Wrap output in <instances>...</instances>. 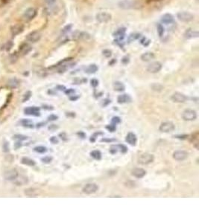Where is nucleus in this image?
<instances>
[{
    "instance_id": "nucleus-58",
    "label": "nucleus",
    "mask_w": 199,
    "mask_h": 223,
    "mask_svg": "<svg viewBox=\"0 0 199 223\" xmlns=\"http://www.w3.org/2000/svg\"><path fill=\"white\" fill-rule=\"evenodd\" d=\"M57 89L60 90V91H65L66 87L64 86H57Z\"/></svg>"
},
{
    "instance_id": "nucleus-40",
    "label": "nucleus",
    "mask_w": 199,
    "mask_h": 223,
    "mask_svg": "<svg viewBox=\"0 0 199 223\" xmlns=\"http://www.w3.org/2000/svg\"><path fill=\"white\" fill-rule=\"evenodd\" d=\"M118 151H119V149H118V147H117V145L111 146V149H110V153H111V154H113V155L116 154V153H117Z\"/></svg>"
},
{
    "instance_id": "nucleus-7",
    "label": "nucleus",
    "mask_w": 199,
    "mask_h": 223,
    "mask_svg": "<svg viewBox=\"0 0 199 223\" xmlns=\"http://www.w3.org/2000/svg\"><path fill=\"white\" fill-rule=\"evenodd\" d=\"M162 69V64L160 62H153L149 64L147 67V71L150 73H157Z\"/></svg>"
},
{
    "instance_id": "nucleus-15",
    "label": "nucleus",
    "mask_w": 199,
    "mask_h": 223,
    "mask_svg": "<svg viewBox=\"0 0 199 223\" xmlns=\"http://www.w3.org/2000/svg\"><path fill=\"white\" fill-rule=\"evenodd\" d=\"M90 38V35L87 32H79L76 31L73 34L74 40H87Z\"/></svg>"
},
{
    "instance_id": "nucleus-63",
    "label": "nucleus",
    "mask_w": 199,
    "mask_h": 223,
    "mask_svg": "<svg viewBox=\"0 0 199 223\" xmlns=\"http://www.w3.org/2000/svg\"><path fill=\"white\" fill-rule=\"evenodd\" d=\"M147 2H153V1H163V0H145Z\"/></svg>"
},
{
    "instance_id": "nucleus-30",
    "label": "nucleus",
    "mask_w": 199,
    "mask_h": 223,
    "mask_svg": "<svg viewBox=\"0 0 199 223\" xmlns=\"http://www.w3.org/2000/svg\"><path fill=\"white\" fill-rule=\"evenodd\" d=\"M21 124L23 126L27 128H33L34 127V123L29 119H23L21 120Z\"/></svg>"
},
{
    "instance_id": "nucleus-42",
    "label": "nucleus",
    "mask_w": 199,
    "mask_h": 223,
    "mask_svg": "<svg viewBox=\"0 0 199 223\" xmlns=\"http://www.w3.org/2000/svg\"><path fill=\"white\" fill-rule=\"evenodd\" d=\"M31 97V92H27L26 93H25V95H24V97H23V100H22V101L23 102H25L27 101L28 100H29L30 97Z\"/></svg>"
},
{
    "instance_id": "nucleus-60",
    "label": "nucleus",
    "mask_w": 199,
    "mask_h": 223,
    "mask_svg": "<svg viewBox=\"0 0 199 223\" xmlns=\"http://www.w3.org/2000/svg\"><path fill=\"white\" fill-rule=\"evenodd\" d=\"M71 96H72V97H69V99H70L71 100H73V101L78 100V97H79V96H74V95H71Z\"/></svg>"
},
{
    "instance_id": "nucleus-62",
    "label": "nucleus",
    "mask_w": 199,
    "mask_h": 223,
    "mask_svg": "<svg viewBox=\"0 0 199 223\" xmlns=\"http://www.w3.org/2000/svg\"><path fill=\"white\" fill-rule=\"evenodd\" d=\"M116 141L115 139H102L101 140V141H105V142H109V141Z\"/></svg>"
},
{
    "instance_id": "nucleus-45",
    "label": "nucleus",
    "mask_w": 199,
    "mask_h": 223,
    "mask_svg": "<svg viewBox=\"0 0 199 223\" xmlns=\"http://www.w3.org/2000/svg\"><path fill=\"white\" fill-rule=\"evenodd\" d=\"M90 84H91L92 86L96 88V87L98 86V85H99V80L96 79H92L91 81H90Z\"/></svg>"
},
{
    "instance_id": "nucleus-53",
    "label": "nucleus",
    "mask_w": 199,
    "mask_h": 223,
    "mask_svg": "<svg viewBox=\"0 0 199 223\" xmlns=\"http://www.w3.org/2000/svg\"><path fill=\"white\" fill-rule=\"evenodd\" d=\"M50 141L52 144H58V139L55 136L52 137V138H50Z\"/></svg>"
},
{
    "instance_id": "nucleus-1",
    "label": "nucleus",
    "mask_w": 199,
    "mask_h": 223,
    "mask_svg": "<svg viewBox=\"0 0 199 223\" xmlns=\"http://www.w3.org/2000/svg\"><path fill=\"white\" fill-rule=\"evenodd\" d=\"M154 160V157L153 155L150 153H144L138 158V163L142 165H148L153 162Z\"/></svg>"
},
{
    "instance_id": "nucleus-48",
    "label": "nucleus",
    "mask_w": 199,
    "mask_h": 223,
    "mask_svg": "<svg viewBox=\"0 0 199 223\" xmlns=\"http://www.w3.org/2000/svg\"><path fill=\"white\" fill-rule=\"evenodd\" d=\"M58 116L55 115V114H51V115H49V117H48L49 120H50V121L56 120H58Z\"/></svg>"
},
{
    "instance_id": "nucleus-14",
    "label": "nucleus",
    "mask_w": 199,
    "mask_h": 223,
    "mask_svg": "<svg viewBox=\"0 0 199 223\" xmlns=\"http://www.w3.org/2000/svg\"><path fill=\"white\" fill-rule=\"evenodd\" d=\"M24 31V25L22 24H16L10 28V32L12 35L16 36L20 34Z\"/></svg>"
},
{
    "instance_id": "nucleus-46",
    "label": "nucleus",
    "mask_w": 199,
    "mask_h": 223,
    "mask_svg": "<svg viewBox=\"0 0 199 223\" xmlns=\"http://www.w3.org/2000/svg\"><path fill=\"white\" fill-rule=\"evenodd\" d=\"M75 92V91L74 89H65V91H64V93H65L66 95H74V93Z\"/></svg>"
},
{
    "instance_id": "nucleus-64",
    "label": "nucleus",
    "mask_w": 199,
    "mask_h": 223,
    "mask_svg": "<svg viewBox=\"0 0 199 223\" xmlns=\"http://www.w3.org/2000/svg\"><path fill=\"white\" fill-rule=\"evenodd\" d=\"M1 1H2V2L4 3V4H7V3L9 2V1H10V0H1Z\"/></svg>"
},
{
    "instance_id": "nucleus-6",
    "label": "nucleus",
    "mask_w": 199,
    "mask_h": 223,
    "mask_svg": "<svg viewBox=\"0 0 199 223\" xmlns=\"http://www.w3.org/2000/svg\"><path fill=\"white\" fill-rule=\"evenodd\" d=\"M171 99L174 103H184L188 100V97L183 93L175 92L172 95Z\"/></svg>"
},
{
    "instance_id": "nucleus-56",
    "label": "nucleus",
    "mask_w": 199,
    "mask_h": 223,
    "mask_svg": "<svg viewBox=\"0 0 199 223\" xmlns=\"http://www.w3.org/2000/svg\"><path fill=\"white\" fill-rule=\"evenodd\" d=\"M109 103H111V100H109V99H105V100H103V106H108Z\"/></svg>"
},
{
    "instance_id": "nucleus-5",
    "label": "nucleus",
    "mask_w": 199,
    "mask_h": 223,
    "mask_svg": "<svg viewBox=\"0 0 199 223\" xmlns=\"http://www.w3.org/2000/svg\"><path fill=\"white\" fill-rule=\"evenodd\" d=\"M174 124L172 123V122L170 121H166V122H163L160 124V131L162 132H166V133H168V132H171L172 131H174Z\"/></svg>"
},
{
    "instance_id": "nucleus-44",
    "label": "nucleus",
    "mask_w": 199,
    "mask_h": 223,
    "mask_svg": "<svg viewBox=\"0 0 199 223\" xmlns=\"http://www.w3.org/2000/svg\"><path fill=\"white\" fill-rule=\"evenodd\" d=\"M140 37V34H131V35L129 36V41H133V40H137V38Z\"/></svg>"
},
{
    "instance_id": "nucleus-13",
    "label": "nucleus",
    "mask_w": 199,
    "mask_h": 223,
    "mask_svg": "<svg viewBox=\"0 0 199 223\" xmlns=\"http://www.w3.org/2000/svg\"><path fill=\"white\" fill-rule=\"evenodd\" d=\"M24 112L27 115H32V116H40V108L37 106H30L27 107L24 109Z\"/></svg>"
},
{
    "instance_id": "nucleus-31",
    "label": "nucleus",
    "mask_w": 199,
    "mask_h": 223,
    "mask_svg": "<svg viewBox=\"0 0 199 223\" xmlns=\"http://www.w3.org/2000/svg\"><path fill=\"white\" fill-rule=\"evenodd\" d=\"M34 151L37 152L38 153H45L47 152V148L43 147V146H38V147H34Z\"/></svg>"
},
{
    "instance_id": "nucleus-32",
    "label": "nucleus",
    "mask_w": 199,
    "mask_h": 223,
    "mask_svg": "<svg viewBox=\"0 0 199 223\" xmlns=\"http://www.w3.org/2000/svg\"><path fill=\"white\" fill-rule=\"evenodd\" d=\"M151 88L154 91L160 92L161 90L163 89V86L159 83H153L151 86Z\"/></svg>"
},
{
    "instance_id": "nucleus-39",
    "label": "nucleus",
    "mask_w": 199,
    "mask_h": 223,
    "mask_svg": "<svg viewBox=\"0 0 199 223\" xmlns=\"http://www.w3.org/2000/svg\"><path fill=\"white\" fill-rule=\"evenodd\" d=\"M13 43H12L11 41H8L7 43H6L5 44H4V46H3V49L5 51H9L10 50V49H11L12 47H13Z\"/></svg>"
},
{
    "instance_id": "nucleus-55",
    "label": "nucleus",
    "mask_w": 199,
    "mask_h": 223,
    "mask_svg": "<svg viewBox=\"0 0 199 223\" xmlns=\"http://www.w3.org/2000/svg\"><path fill=\"white\" fill-rule=\"evenodd\" d=\"M122 62H123V64H128L129 63V58L128 57H125L122 60Z\"/></svg>"
},
{
    "instance_id": "nucleus-23",
    "label": "nucleus",
    "mask_w": 199,
    "mask_h": 223,
    "mask_svg": "<svg viewBox=\"0 0 199 223\" xmlns=\"http://www.w3.org/2000/svg\"><path fill=\"white\" fill-rule=\"evenodd\" d=\"M125 28H120V29L117 30L115 33H114V37H117L118 39V40H121L122 39H123L125 37Z\"/></svg>"
},
{
    "instance_id": "nucleus-21",
    "label": "nucleus",
    "mask_w": 199,
    "mask_h": 223,
    "mask_svg": "<svg viewBox=\"0 0 199 223\" xmlns=\"http://www.w3.org/2000/svg\"><path fill=\"white\" fill-rule=\"evenodd\" d=\"M198 36H199V34L198 31H193V30H191V29H188L184 34V37L186 39L196 38V37H198Z\"/></svg>"
},
{
    "instance_id": "nucleus-9",
    "label": "nucleus",
    "mask_w": 199,
    "mask_h": 223,
    "mask_svg": "<svg viewBox=\"0 0 199 223\" xmlns=\"http://www.w3.org/2000/svg\"><path fill=\"white\" fill-rule=\"evenodd\" d=\"M188 153L184 150H177V151L174 152L173 153V159H175L176 161H184L188 158Z\"/></svg>"
},
{
    "instance_id": "nucleus-25",
    "label": "nucleus",
    "mask_w": 199,
    "mask_h": 223,
    "mask_svg": "<svg viewBox=\"0 0 199 223\" xmlns=\"http://www.w3.org/2000/svg\"><path fill=\"white\" fill-rule=\"evenodd\" d=\"M154 55L151 52H146V53L143 54L141 56V60L144 62H149L150 60H153L154 58Z\"/></svg>"
},
{
    "instance_id": "nucleus-18",
    "label": "nucleus",
    "mask_w": 199,
    "mask_h": 223,
    "mask_svg": "<svg viewBox=\"0 0 199 223\" xmlns=\"http://www.w3.org/2000/svg\"><path fill=\"white\" fill-rule=\"evenodd\" d=\"M131 175L137 179H142L146 175V171L143 168H135L131 171Z\"/></svg>"
},
{
    "instance_id": "nucleus-33",
    "label": "nucleus",
    "mask_w": 199,
    "mask_h": 223,
    "mask_svg": "<svg viewBox=\"0 0 199 223\" xmlns=\"http://www.w3.org/2000/svg\"><path fill=\"white\" fill-rule=\"evenodd\" d=\"M157 33L159 34L160 37H162L163 35L164 34V31H165V29H164L163 26L161 24H157Z\"/></svg>"
},
{
    "instance_id": "nucleus-54",
    "label": "nucleus",
    "mask_w": 199,
    "mask_h": 223,
    "mask_svg": "<svg viewBox=\"0 0 199 223\" xmlns=\"http://www.w3.org/2000/svg\"><path fill=\"white\" fill-rule=\"evenodd\" d=\"M174 138H179V139H186V138H188V135H176V136H174Z\"/></svg>"
},
{
    "instance_id": "nucleus-59",
    "label": "nucleus",
    "mask_w": 199,
    "mask_h": 223,
    "mask_svg": "<svg viewBox=\"0 0 199 223\" xmlns=\"http://www.w3.org/2000/svg\"><path fill=\"white\" fill-rule=\"evenodd\" d=\"M58 126H55V124H52V125H51V126H49V129H50V130H55V129H58Z\"/></svg>"
},
{
    "instance_id": "nucleus-35",
    "label": "nucleus",
    "mask_w": 199,
    "mask_h": 223,
    "mask_svg": "<svg viewBox=\"0 0 199 223\" xmlns=\"http://www.w3.org/2000/svg\"><path fill=\"white\" fill-rule=\"evenodd\" d=\"M117 147L119 149V151L122 153H126L128 152V147L124 144H117Z\"/></svg>"
},
{
    "instance_id": "nucleus-52",
    "label": "nucleus",
    "mask_w": 199,
    "mask_h": 223,
    "mask_svg": "<svg viewBox=\"0 0 199 223\" xmlns=\"http://www.w3.org/2000/svg\"><path fill=\"white\" fill-rule=\"evenodd\" d=\"M146 41H147V39H146V38H143V40H141V42H140V43H141V44H143L144 46H147L148 45H149V43H150V41H149V40L148 42H146Z\"/></svg>"
},
{
    "instance_id": "nucleus-36",
    "label": "nucleus",
    "mask_w": 199,
    "mask_h": 223,
    "mask_svg": "<svg viewBox=\"0 0 199 223\" xmlns=\"http://www.w3.org/2000/svg\"><path fill=\"white\" fill-rule=\"evenodd\" d=\"M191 141L192 142H193V144H196V148L198 149V132H196V133L194 134L193 135H192V140H191Z\"/></svg>"
},
{
    "instance_id": "nucleus-11",
    "label": "nucleus",
    "mask_w": 199,
    "mask_h": 223,
    "mask_svg": "<svg viewBox=\"0 0 199 223\" xmlns=\"http://www.w3.org/2000/svg\"><path fill=\"white\" fill-rule=\"evenodd\" d=\"M40 38H41V34L37 31H32L28 34L26 37L27 40L31 43H37L40 40Z\"/></svg>"
},
{
    "instance_id": "nucleus-51",
    "label": "nucleus",
    "mask_w": 199,
    "mask_h": 223,
    "mask_svg": "<svg viewBox=\"0 0 199 223\" xmlns=\"http://www.w3.org/2000/svg\"><path fill=\"white\" fill-rule=\"evenodd\" d=\"M103 55L105 57H110L111 56V52L110 50H105L103 52Z\"/></svg>"
},
{
    "instance_id": "nucleus-3",
    "label": "nucleus",
    "mask_w": 199,
    "mask_h": 223,
    "mask_svg": "<svg viewBox=\"0 0 199 223\" xmlns=\"http://www.w3.org/2000/svg\"><path fill=\"white\" fill-rule=\"evenodd\" d=\"M177 19L180 21L183 22H191L194 19V15L192 14L189 12H180L177 15Z\"/></svg>"
},
{
    "instance_id": "nucleus-24",
    "label": "nucleus",
    "mask_w": 199,
    "mask_h": 223,
    "mask_svg": "<svg viewBox=\"0 0 199 223\" xmlns=\"http://www.w3.org/2000/svg\"><path fill=\"white\" fill-rule=\"evenodd\" d=\"M114 89L117 92H123L125 89V86L120 81H116L114 83Z\"/></svg>"
},
{
    "instance_id": "nucleus-47",
    "label": "nucleus",
    "mask_w": 199,
    "mask_h": 223,
    "mask_svg": "<svg viewBox=\"0 0 199 223\" xmlns=\"http://www.w3.org/2000/svg\"><path fill=\"white\" fill-rule=\"evenodd\" d=\"M71 28H72V25H67V26H66L65 28H64V29L62 30V33H63V34H66V33L69 32V31H70Z\"/></svg>"
},
{
    "instance_id": "nucleus-50",
    "label": "nucleus",
    "mask_w": 199,
    "mask_h": 223,
    "mask_svg": "<svg viewBox=\"0 0 199 223\" xmlns=\"http://www.w3.org/2000/svg\"><path fill=\"white\" fill-rule=\"evenodd\" d=\"M3 149H4V152H8L9 151V144L7 141L4 143V145H3Z\"/></svg>"
},
{
    "instance_id": "nucleus-4",
    "label": "nucleus",
    "mask_w": 199,
    "mask_h": 223,
    "mask_svg": "<svg viewBox=\"0 0 199 223\" xmlns=\"http://www.w3.org/2000/svg\"><path fill=\"white\" fill-rule=\"evenodd\" d=\"M99 190V186L95 183H89L87 184L84 188H82V191L85 194H93L97 192Z\"/></svg>"
},
{
    "instance_id": "nucleus-19",
    "label": "nucleus",
    "mask_w": 199,
    "mask_h": 223,
    "mask_svg": "<svg viewBox=\"0 0 199 223\" xmlns=\"http://www.w3.org/2000/svg\"><path fill=\"white\" fill-rule=\"evenodd\" d=\"M31 50H32V47L28 43H22L19 46V53L22 55H28L29 52H31Z\"/></svg>"
},
{
    "instance_id": "nucleus-12",
    "label": "nucleus",
    "mask_w": 199,
    "mask_h": 223,
    "mask_svg": "<svg viewBox=\"0 0 199 223\" xmlns=\"http://www.w3.org/2000/svg\"><path fill=\"white\" fill-rule=\"evenodd\" d=\"M4 176L6 180L14 181L17 179L19 174H18V172L15 169H12V170H9L7 172H5Z\"/></svg>"
},
{
    "instance_id": "nucleus-29",
    "label": "nucleus",
    "mask_w": 199,
    "mask_h": 223,
    "mask_svg": "<svg viewBox=\"0 0 199 223\" xmlns=\"http://www.w3.org/2000/svg\"><path fill=\"white\" fill-rule=\"evenodd\" d=\"M90 156H91V157L93 158V159H94L95 160L97 161L101 160L102 157V153H101L99 150H93V151H92L91 153H90Z\"/></svg>"
},
{
    "instance_id": "nucleus-27",
    "label": "nucleus",
    "mask_w": 199,
    "mask_h": 223,
    "mask_svg": "<svg viewBox=\"0 0 199 223\" xmlns=\"http://www.w3.org/2000/svg\"><path fill=\"white\" fill-rule=\"evenodd\" d=\"M98 69H99V67L96 64H91L87 66V69H85V72L87 74H90H90H94L97 72Z\"/></svg>"
},
{
    "instance_id": "nucleus-2",
    "label": "nucleus",
    "mask_w": 199,
    "mask_h": 223,
    "mask_svg": "<svg viewBox=\"0 0 199 223\" xmlns=\"http://www.w3.org/2000/svg\"><path fill=\"white\" fill-rule=\"evenodd\" d=\"M182 117L186 121H192L197 118V113L193 109H186L182 113Z\"/></svg>"
},
{
    "instance_id": "nucleus-28",
    "label": "nucleus",
    "mask_w": 199,
    "mask_h": 223,
    "mask_svg": "<svg viewBox=\"0 0 199 223\" xmlns=\"http://www.w3.org/2000/svg\"><path fill=\"white\" fill-rule=\"evenodd\" d=\"M119 5H120V7L124 9L131 8V7H133V2L131 1H128V0H124V1H121Z\"/></svg>"
},
{
    "instance_id": "nucleus-10",
    "label": "nucleus",
    "mask_w": 199,
    "mask_h": 223,
    "mask_svg": "<svg viewBox=\"0 0 199 223\" xmlns=\"http://www.w3.org/2000/svg\"><path fill=\"white\" fill-rule=\"evenodd\" d=\"M37 10L35 8H34V7H29V8H28L24 12L23 17L25 20L30 21L37 16Z\"/></svg>"
},
{
    "instance_id": "nucleus-20",
    "label": "nucleus",
    "mask_w": 199,
    "mask_h": 223,
    "mask_svg": "<svg viewBox=\"0 0 199 223\" xmlns=\"http://www.w3.org/2000/svg\"><path fill=\"white\" fill-rule=\"evenodd\" d=\"M161 21L162 22H163L164 24H172L174 22V17H173L172 15L169 14V13H166L161 18Z\"/></svg>"
},
{
    "instance_id": "nucleus-49",
    "label": "nucleus",
    "mask_w": 199,
    "mask_h": 223,
    "mask_svg": "<svg viewBox=\"0 0 199 223\" xmlns=\"http://www.w3.org/2000/svg\"><path fill=\"white\" fill-rule=\"evenodd\" d=\"M59 137L61 138V139H62V141H66V140H67V135H66V134L65 133V132H62V133H60L59 134Z\"/></svg>"
},
{
    "instance_id": "nucleus-61",
    "label": "nucleus",
    "mask_w": 199,
    "mask_h": 223,
    "mask_svg": "<svg viewBox=\"0 0 199 223\" xmlns=\"http://www.w3.org/2000/svg\"><path fill=\"white\" fill-rule=\"evenodd\" d=\"M55 1H56V0H46V2H47L48 4H54V3L55 2Z\"/></svg>"
},
{
    "instance_id": "nucleus-8",
    "label": "nucleus",
    "mask_w": 199,
    "mask_h": 223,
    "mask_svg": "<svg viewBox=\"0 0 199 223\" xmlns=\"http://www.w3.org/2000/svg\"><path fill=\"white\" fill-rule=\"evenodd\" d=\"M112 18V16L110 13H106V12H101L96 15V19L98 22L101 23H106L108 22Z\"/></svg>"
},
{
    "instance_id": "nucleus-16",
    "label": "nucleus",
    "mask_w": 199,
    "mask_h": 223,
    "mask_svg": "<svg viewBox=\"0 0 199 223\" xmlns=\"http://www.w3.org/2000/svg\"><path fill=\"white\" fill-rule=\"evenodd\" d=\"M125 141L128 144L131 146H135L137 142V135L134 133V132H128V135H126Z\"/></svg>"
},
{
    "instance_id": "nucleus-43",
    "label": "nucleus",
    "mask_w": 199,
    "mask_h": 223,
    "mask_svg": "<svg viewBox=\"0 0 199 223\" xmlns=\"http://www.w3.org/2000/svg\"><path fill=\"white\" fill-rule=\"evenodd\" d=\"M14 138H16V139H17V140H19V141H24V140H26L28 138H27V136H25V135H16L14 136Z\"/></svg>"
},
{
    "instance_id": "nucleus-37",
    "label": "nucleus",
    "mask_w": 199,
    "mask_h": 223,
    "mask_svg": "<svg viewBox=\"0 0 199 223\" xmlns=\"http://www.w3.org/2000/svg\"><path fill=\"white\" fill-rule=\"evenodd\" d=\"M106 129H108V130L109 131V132H115L116 129H117V125L114 124V123H111V124L108 125V126H106Z\"/></svg>"
},
{
    "instance_id": "nucleus-22",
    "label": "nucleus",
    "mask_w": 199,
    "mask_h": 223,
    "mask_svg": "<svg viewBox=\"0 0 199 223\" xmlns=\"http://www.w3.org/2000/svg\"><path fill=\"white\" fill-rule=\"evenodd\" d=\"M21 163H22V165H27V166H29V167H34L36 165L35 162H34L33 159H30V158H28V157L22 158V159H21Z\"/></svg>"
},
{
    "instance_id": "nucleus-41",
    "label": "nucleus",
    "mask_w": 199,
    "mask_h": 223,
    "mask_svg": "<svg viewBox=\"0 0 199 223\" xmlns=\"http://www.w3.org/2000/svg\"><path fill=\"white\" fill-rule=\"evenodd\" d=\"M111 123L117 125L118 124V123H121V119H120V117H118V116H115V117H113L112 120H111Z\"/></svg>"
},
{
    "instance_id": "nucleus-26",
    "label": "nucleus",
    "mask_w": 199,
    "mask_h": 223,
    "mask_svg": "<svg viewBox=\"0 0 199 223\" xmlns=\"http://www.w3.org/2000/svg\"><path fill=\"white\" fill-rule=\"evenodd\" d=\"M7 87H9L10 89L16 88L19 86V80L16 78H12V79L9 80L7 83Z\"/></svg>"
},
{
    "instance_id": "nucleus-57",
    "label": "nucleus",
    "mask_w": 199,
    "mask_h": 223,
    "mask_svg": "<svg viewBox=\"0 0 199 223\" xmlns=\"http://www.w3.org/2000/svg\"><path fill=\"white\" fill-rule=\"evenodd\" d=\"M77 135H79V136L81 137V138H85V137H86V134L84 133V132H81V131H80V132H78V133H77Z\"/></svg>"
},
{
    "instance_id": "nucleus-34",
    "label": "nucleus",
    "mask_w": 199,
    "mask_h": 223,
    "mask_svg": "<svg viewBox=\"0 0 199 223\" xmlns=\"http://www.w3.org/2000/svg\"><path fill=\"white\" fill-rule=\"evenodd\" d=\"M104 135L103 132H100V131H99V132H95V133L93 134V135L91 136L90 141H91V142H95V141H96V138H97V137L99 136V135Z\"/></svg>"
},
{
    "instance_id": "nucleus-38",
    "label": "nucleus",
    "mask_w": 199,
    "mask_h": 223,
    "mask_svg": "<svg viewBox=\"0 0 199 223\" xmlns=\"http://www.w3.org/2000/svg\"><path fill=\"white\" fill-rule=\"evenodd\" d=\"M53 160V158L52 156H45V157L42 158L41 161L42 162L45 164H49L52 162V161Z\"/></svg>"
},
{
    "instance_id": "nucleus-17",
    "label": "nucleus",
    "mask_w": 199,
    "mask_h": 223,
    "mask_svg": "<svg viewBox=\"0 0 199 223\" xmlns=\"http://www.w3.org/2000/svg\"><path fill=\"white\" fill-rule=\"evenodd\" d=\"M117 102L120 104H124V103H131V97L128 94L120 95L117 97Z\"/></svg>"
}]
</instances>
